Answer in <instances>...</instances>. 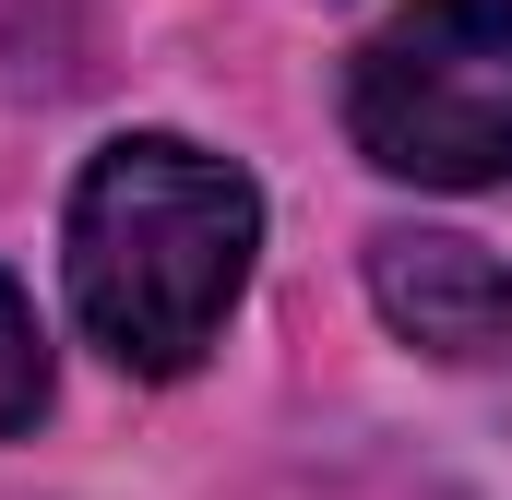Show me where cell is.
I'll return each instance as SVG.
<instances>
[{"label":"cell","instance_id":"cell-1","mask_svg":"<svg viewBox=\"0 0 512 500\" xmlns=\"http://www.w3.org/2000/svg\"><path fill=\"white\" fill-rule=\"evenodd\" d=\"M262 250V191L191 131H120L60 215L72 322L143 381H179L239 310Z\"/></svg>","mask_w":512,"mask_h":500},{"label":"cell","instance_id":"cell-2","mask_svg":"<svg viewBox=\"0 0 512 500\" xmlns=\"http://www.w3.org/2000/svg\"><path fill=\"white\" fill-rule=\"evenodd\" d=\"M358 155L417 191L512 179V0H405L346 72Z\"/></svg>","mask_w":512,"mask_h":500},{"label":"cell","instance_id":"cell-3","mask_svg":"<svg viewBox=\"0 0 512 500\" xmlns=\"http://www.w3.org/2000/svg\"><path fill=\"white\" fill-rule=\"evenodd\" d=\"M370 310L429 358H501L512 346V262L453 227H382L370 239Z\"/></svg>","mask_w":512,"mask_h":500},{"label":"cell","instance_id":"cell-4","mask_svg":"<svg viewBox=\"0 0 512 500\" xmlns=\"http://www.w3.org/2000/svg\"><path fill=\"white\" fill-rule=\"evenodd\" d=\"M36 417H48V334H36L24 286L0 274V441H12V429H36Z\"/></svg>","mask_w":512,"mask_h":500}]
</instances>
